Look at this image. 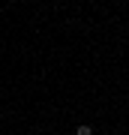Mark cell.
<instances>
[{
  "label": "cell",
  "mask_w": 129,
  "mask_h": 135,
  "mask_svg": "<svg viewBox=\"0 0 129 135\" xmlns=\"http://www.w3.org/2000/svg\"><path fill=\"white\" fill-rule=\"evenodd\" d=\"M78 135H93V126H87V123L78 126Z\"/></svg>",
  "instance_id": "6da1fadb"
}]
</instances>
